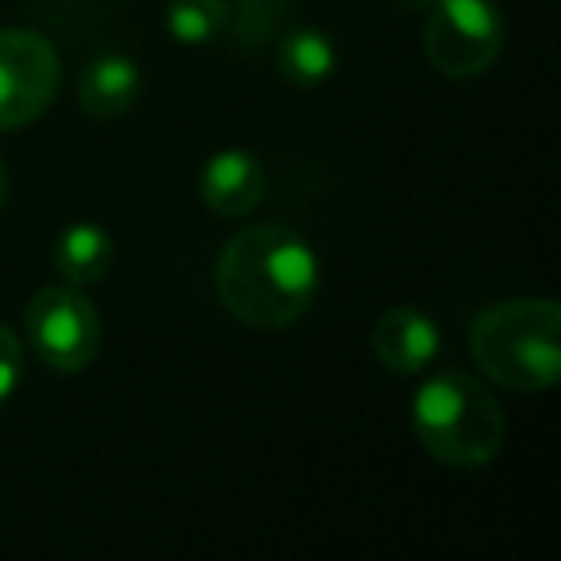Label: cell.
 <instances>
[{
	"label": "cell",
	"mask_w": 561,
	"mask_h": 561,
	"mask_svg": "<svg viewBox=\"0 0 561 561\" xmlns=\"http://www.w3.org/2000/svg\"><path fill=\"white\" fill-rule=\"evenodd\" d=\"M216 297L254 331L293 328L320 293V257L297 231L257 224L231 234L216 257Z\"/></svg>",
	"instance_id": "obj_1"
},
{
	"label": "cell",
	"mask_w": 561,
	"mask_h": 561,
	"mask_svg": "<svg viewBox=\"0 0 561 561\" xmlns=\"http://www.w3.org/2000/svg\"><path fill=\"white\" fill-rule=\"evenodd\" d=\"M481 374L507 392H542L561 377V308L542 297H515L484 308L469 328Z\"/></svg>",
	"instance_id": "obj_2"
},
{
	"label": "cell",
	"mask_w": 561,
	"mask_h": 561,
	"mask_svg": "<svg viewBox=\"0 0 561 561\" xmlns=\"http://www.w3.org/2000/svg\"><path fill=\"white\" fill-rule=\"evenodd\" d=\"M504 412L496 397L458 369L427 377L412 400V431L435 461L450 469H481L504 446Z\"/></svg>",
	"instance_id": "obj_3"
},
{
	"label": "cell",
	"mask_w": 561,
	"mask_h": 561,
	"mask_svg": "<svg viewBox=\"0 0 561 561\" xmlns=\"http://www.w3.org/2000/svg\"><path fill=\"white\" fill-rule=\"evenodd\" d=\"M423 50L443 78H481L504 50V16L492 0H435Z\"/></svg>",
	"instance_id": "obj_4"
},
{
	"label": "cell",
	"mask_w": 561,
	"mask_h": 561,
	"mask_svg": "<svg viewBox=\"0 0 561 561\" xmlns=\"http://www.w3.org/2000/svg\"><path fill=\"white\" fill-rule=\"evenodd\" d=\"M27 339L55 374H81L101 354V316L78 285H50L27 300Z\"/></svg>",
	"instance_id": "obj_5"
},
{
	"label": "cell",
	"mask_w": 561,
	"mask_h": 561,
	"mask_svg": "<svg viewBox=\"0 0 561 561\" xmlns=\"http://www.w3.org/2000/svg\"><path fill=\"white\" fill-rule=\"evenodd\" d=\"M62 62L47 35L32 27H0V131L35 124L55 104Z\"/></svg>",
	"instance_id": "obj_6"
},
{
	"label": "cell",
	"mask_w": 561,
	"mask_h": 561,
	"mask_svg": "<svg viewBox=\"0 0 561 561\" xmlns=\"http://www.w3.org/2000/svg\"><path fill=\"white\" fill-rule=\"evenodd\" d=\"M374 354L392 377H420L438 358L443 331L435 328L423 308L397 305L377 316L374 323Z\"/></svg>",
	"instance_id": "obj_7"
},
{
	"label": "cell",
	"mask_w": 561,
	"mask_h": 561,
	"mask_svg": "<svg viewBox=\"0 0 561 561\" xmlns=\"http://www.w3.org/2000/svg\"><path fill=\"white\" fill-rule=\"evenodd\" d=\"M265 193V173L250 150L227 147L204 162L201 170V196L219 216H247Z\"/></svg>",
	"instance_id": "obj_8"
},
{
	"label": "cell",
	"mask_w": 561,
	"mask_h": 561,
	"mask_svg": "<svg viewBox=\"0 0 561 561\" xmlns=\"http://www.w3.org/2000/svg\"><path fill=\"white\" fill-rule=\"evenodd\" d=\"M142 93V70L127 55H101L81 70L78 96L81 108L96 119H119L135 108Z\"/></svg>",
	"instance_id": "obj_9"
},
{
	"label": "cell",
	"mask_w": 561,
	"mask_h": 561,
	"mask_svg": "<svg viewBox=\"0 0 561 561\" xmlns=\"http://www.w3.org/2000/svg\"><path fill=\"white\" fill-rule=\"evenodd\" d=\"M112 262H116V242L104 227L96 224H70L55 242V270L62 273L66 285H96L108 277Z\"/></svg>",
	"instance_id": "obj_10"
},
{
	"label": "cell",
	"mask_w": 561,
	"mask_h": 561,
	"mask_svg": "<svg viewBox=\"0 0 561 561\" xmlns=\"http://www.w3.org/2000/svg\"><path fill=\"white\" fill-rule=\"evenodd\" d=\"M277 66L293 85L312 89V85H323V81L335 73L339 50H335V43L323 32H316V27H297V32H289L277 43Z\"/></svg>",
	"instance_id": "obj_11"
},
{
	"label": "cell",
	"mask_w": 561,
	"mask_h": 561,
	"mask_svg": "<svg viewBox=\"0 0 561 561\" xmlns=\"http://www.w3.org/2000/svg\"><path fill=\"white\" fill-rule=\"evenodd\" d=\"M231 20V4L227 0H170L165 9V32L181 43V47H204L211 43Z\"/></svg>",
	"instance_id": "obj_12"
},
{
	"label": "cell",
	"mask_w": 561,
	"mask_h": 561,
	"mask_svg": "<svg viewBox=\"0 0 561 561\" xmlns=\"http://www.w3.org/2000/svg\"><path fill=\"white\" fill-rule=\"evenodd\" d=\"M20 381H24V346H20L16 331L0 323V404L16 397Z\"/></svg>",
	"instance_id": "obj_13"
},
{
	"label": "cell",
	"mask_w": 561,
	"mask_h": 561,
	"mask_svg": "<svg viewBox=\"0 0 561 561\" xmlns=\"http://www.w3.org/2000/svg\"><path fill=\"white\" fill-rule=\"evenodd\" d=\"M4 193H9V178H4V165H0V208H4Z\"/></svg>",
	"instance_id": "obj_14"
},
{
	"label": "cell",
	"mask_w": 561,
	"mask_h": 561,
	"mask_svg": "<svg viewBox=\"0 0 561 561\" xmlns=\"http://www.w3.org/2000/svg\"><path fill=\"white\" fill-rule=\"evenodd\" d=\"M408 4H415V9H431L435 0H408Z\"/></svg>",
	"instance_id": "obj_15"
}]
</instances>
